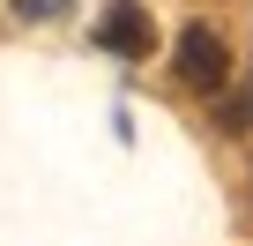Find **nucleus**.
Returning a JSON list of instances; mask_svg holds the SVG:
<instances>
[{
  "mask_svg": "<svg viewBox=\"0 0 253 246\" xmlns=\"http://www.w3.org/2000/svg\"><path fill=\"white\" fill-rule=\"evenodd\" d=\"M171 60H179V82H186V90H201V97H223V90H231V45H223L209 23H186Z\"/></svg>",
  "mask_w": 253,
  "mask_h": 246,
  "instance_id": "f257e3e1",
  "label": "nucleus"
},
{
  "mask_svg": "<svg viewBox=\"0 0 253 246\" xmlns=\"http://www.w3.org/2000/svg\"><path fill=\"white\" fill-rule=\"evenodd\" d=\"M97 45L104 52H119V60H149V45H157V23H149V8H104V23H97Z\"/></svg>",
  "mask_w": 253,
  "mask_h": 246,
  "instance_id": "f03ea898",
  "label": "nucleus"
},
{
  "mask_svg": "<svg viewBox=\"0 0 253 246\" xmlns=\"http://www.w3.org/2000/svg\"><path fill=\"white\" fill-rule=\"evenodd\" d=\"M216 119H223V135H246V127H253V90H246V97H223Z\"/></svg>",
  "mask_w": 253,
  "mask_h": 246,
  "instance_id": "7ed1b4c3",
  "label": "nucleus"
}]
</instances>
